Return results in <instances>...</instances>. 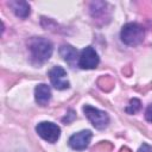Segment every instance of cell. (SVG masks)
Masks as SVG:
<instances>
[{
	"label": "cell",
	"mask_w": 152,
	"mask_h": 152,
	"mask_svg": "<svg viewBox=\"0 0 152 152\" xmlns=\"http://www.w3.org/2000/svg\"><path fill=\"white\" fill-rule=\"evenodd\" d=\"M27 48L31 53V62L36 65H40L49 61L52 55L53 45L44 37H32L27 42Z\"/></svg>",
	"instance_id": "1"
},
{
	"label": "cell",
	"mask_w": 152,
	"mask_h": 152,
	"mask_svg": "<svg viewBox=\"0 0 152 152\" xmlns=\"http://www.w3.org/2000/svg\"><path fill=\"white\" fill-rule=\"evenodd\" d=\"M120 38L128 46H137L145 38V28L138 23H127L122 26Z\"/></svg>",
	"instance_id": "2"
},
{
	"label": "cell",
	"mask_w": 152,
	"mask_h": 152,
	"mask_svg": "<svg viewBox=\"0 0 152 152\" xmlns=\"http://www.w3.org/2000/svg\"><path fill=\"white\" fill-rule=\"evenodd\" d=\"M83 113L87 116V119L91 122V125L97 129H103L109 124V116L106 112L94 108L89 104L83 106Z\"/></svg>",
	"instance_id": "3"
},
{
	"label": "cell",
	"mask_w": 152,
	"mask_h": 152,
	"mask_svg": "<svg viewBox=\"0 0 152 152\" xmlns=\"http://www.w3.org/2000/svg\"><path fill=\"white\" fill-rule=\"evenodd\" d=\"M37 134L46 140L48 142H56L61 137V128L58 125L50 122V121H42L36 126Z\"/></svg>",
	"instance_id": "4"
},
{
	"label": "cell",
	"mask_w": 152,
	"mask_h": 152,
	"mask_svg": "<svg viewBox=\"0 0 152 152\" xmlns=\"http://www.w3.org/2000/svg\"><path fill=\"white\" fill-rule=\"evenodd\" d=\"M99 62H100V58L95 49L93 46H87L81 51L77 64L81 69L90 70V69H95L99 65Z\"/></svg>",
	"instance_id": "5"
},
{
	"label": "cell",
	"mask_w": 152,
	"mask_h": 152,
	"mask_svg": "<svg viewBox=\"0 0 152 152\" xmlns=\"http://www.w3.org/2000/svg\"><path fill=\"white\" fill-rule=\"evenodd\" d=\"M49 77H50L51 84L58 90H64V89H68L70 87V83L66 80V71L59 65L50 69Z\"/></svg>",
	"instance_id": "6"
},
{
	"label": "cell",
	"mask_w": 152,
	"mask_h": 152,
	"mask_svg": "<svg viewBox=\"0 0 152 152\" xmlns=\"http://www.w3.org/2000/svg\"><path fill=\"white\" fill-rule=\"evenodd\" d=\"M91 137H93V133L89 129L77 132L69 138V146L74 150H77V151L86 150L90 142Z\"/></svg>",
	"instance_id": "7"
},
{
	"label": "cell",
	"mask_w": 152,
	"mask_h": 152,
	"mask_svg": "<svg viewBox=\"0 0 152 152\" xmlns=\"http://www.w3.org/2000/svg\"><path fill=\"white\" fill-rule=\"evenodd\" d=\"M107 2L103 1H94L90 4V15L95 21L101 20L104 23V19L109 20V11L107 10Z\"/></svg>",
	"instance_id": "8"
},
{
	"label": "cell",
	"mask_w": 152,
	"mask_h": 152,
	"mask_svg": "<svg viewBox=\"0 0 152 152\" xmlns=\"http://www.w3.org/2000/svg\"><path fill=\"white\" fill-rule=\"evenodd\" d=\"M34 99L36 102L40 106H46L51 99V89L48 84L40 83L34 88Z\"/></svg>",
	"instance_id": "9"
},
{
	"label": "cell",
	"mask_w": 152,
	"mask_h": 152,
	"mask_svg": "<svg viewBox=\"0 0 152 152\" xmlns=\"http://www.w3.org/2000/svg\"><path fill=\"white\" fill-rule=\"evenodd\" d=\"M8 6L12 8V11L14 12V14L21 19H25L30 15L31 13V8H30V5L28 2L26 1H10L8 2Z\"/></svg>",
	"instance_id": "10"
},
{
	"label": "cell",
	"mask_w": 152,
	"mask_h": 152,
	"mask_svg": "<svg viewBox=\"0 0 152 152\" xmlns=\"http://www.w3.org/2000/svg\"><path fill=\"white\" fill-rule=\"evenodd\" d=\"M59 53H61V56L63 57V59H64L66 63H69L70 65H74L75 62H76V59L78 58V57H77V56H78L77 50H76L75 48H72L71 45H69V44L62 45L61 49H59Z\"/></svg>",
	"instance_id": "11"
},
{
	"label": "cell",
	"mask_w": 152,
	"mask_h": 152,
	"mask_svg": "<svg viewBox=\"0 0 152 152\" xmlns=\"http://www.w3.org/2000/svg\"><path fill=\"white\" fill-rule=\"evenodd\" d=\"M140 108H141V102L138 99H132L127 104V107L125 108V110L128 114H135L140 110Z\"/></svg>",
	"instance_id": "12"
},
{
	"label": "cell",
	"mask_w": 152,
	"mask_h": 152,
	"mask_svg": "<svg viewBox=\"0 0 152 152\" xmlns=\"http://www.w3.org/2000/svg\"><path fill=\"white\" fill-rule=\"evenodd\" d=\"M145 118H146V120L148 122H152V103L147 107V109L145 112Z\"/></svg>",
	"instance_id": "13"
},
{
	"label": "cell",
	"mask_w": 152,
	"mask_h": 152,
	"mask_svg": "<svg viewBox=\"0 0 152 152\" xmlns=\"http://www.w3.org/2000/svg\"><path fill=\"white\" fill-rule=\"evenodd\" d=\"M138 152H152V146H150L148 144L144 142V144L140 146V148L138 150Z\"/></svg>",
	"instance_id": "14"
}]
</instances>
